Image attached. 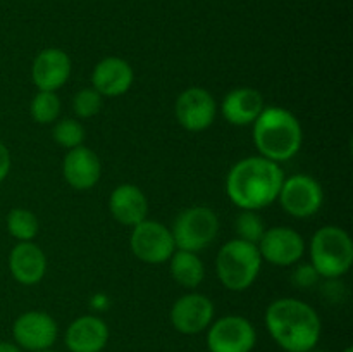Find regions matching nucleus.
<instances>
[{
	"instance_id": "obj_26",
	"label": "nucleus",
	"mask_w": 353,
	"mask_h": 352,
	"mask_svg": "<svg viewBox=\"0 0 353 352\" xmlns=\"http://www.w3.org/2000/svg\"><path fill=\"white\" fill-rule=\"evenodd\" d=\"M102 102L103 97L93 86H90V88H83L76 93L74 99H72V110L81 119H88V117L97 116L100 113Z\"/></svg>"
},
{
	"instance_id": "obj_32",
	"label": "nucleus",
	"mask_w": 353,
	"mask_h": 352,
	"mask_svg": "<svg viewBox=\"0 0 353 352\" xmlns=\"http://www.w3.org/2000/svg\"><path fill=\"white\" fill-rule=\"evenodd\" d=\"M307 352H324V351H314V349H312V351H307Z\"/></svg>"
},
{
	"instance_id": "obj_27",
	"label": "nucleus",
	"mask_w": 353,
	"mask_h": 352,
	"mask_svg": "<svg viewBox=\"0 0 353 352\" xmlns=\"http://www.w3.org/2000/svg\"><path fill=\"white\" fill-rule=\"evenodd\" d=\"M317 280H319V275L314 269L312 264H302L293 271L292 282L295 283L300 289H309V286L316 285Z\"/></svg>"
},
{
	"instance_id": "obj_11",
	"label": "nucleus",
	"mask_w": 353,
	"mask_h": 352,
	"mask_svg": "<svg viewBox=\"0 0 353 352\" xmlns=\"http://www.w3.org/2000/svg\"><path fill=\"white\" fill-rule=\"evenodd\" d=\"M59 328L54 317L43 311L23 313L12 326V335L21 349L30 352L47 351L57 340Z\"/></svg>"
},
{
	"instance_id": "obj_6",
	"label": "nucleus",
	"mask_w": 353,
	"mask_h": 352,
	"mask_svg": "<svg viewBox=\"0 0 353 352\" xmlns=\"http://www.w3.org/2000/svg\"><path fill=\"white\" fill-rule=\"evenodd\" d=\"M176 248L200 252L209 247L219 233V217L210 207H188L178 214L171 228Z\"/></svg>"
},
{
	"instance_id": "obj_5",
	"label": "nucleus",
	"mask_w": 353,
	"mask_h": 352,
	"mask_svg": "<svg viewBox=\"0 0 353 352\" xmlns=\"http://www.w3.org/2000/svg\"><path fill=\"white\" fill-rule=\"evenodd\" d=\"M261 266L262 257L257 245L240 238L226 242L219 248L216 259L217 276L231 292H243L252 286L257 280Z\"/></svg>"
},
{
	"instance_id": "obj_20",
	"label": "nucleus",
	"mask_w": 353,
	"mask_h": 352,
	"mask_svg": "<svg viewBox=\"0 0 353 352\" xmlns=\"http://www.w3.org/2000/svg\"><path fill=\"white\" fill-rule=\"evenodd\" d=\"M9 269L21 285H37L47 271V257L33 242H19L10 251Z\"/></svg>"
},
{
	"instance_id": "obj_25",
	"label": "nucleus",
	"mask_w": 353,
	"mask_h": 352,
	"mask_svg": "<svg viewBox=\"0 0 353 352\" xmlns=\"http://www.w3.org/2000/svg\"><path fill=\"white\" fill-rule=\"evenodd\" d=\"M234 230H236L240 240L257 245L264 235L265 224L257 214V211H241L234 221Z\"/></svg>"
},
{
	"instance_id": "obj_10",
	"label": "nucleus",
	"mask_w": 353,
	"mask_h": 352,
	"mask_svg": "<svg viewBox=\"0 0 353 352\" xmlns=\"http://www.w3.org/2000/svg\"><path fill=\"white\" fill-rule=\"evenodd\" d=\"M174 113L176 119L185 130L196 133L212 126L217 116V104L209 90L192 86L179 93Z\"/></svg>"
},
{
	"instance_id": "obj_21",
	"label": "nucleus",
	"mask_w": 353,
	"mask_h": 352,
	"mask_svg": "<svg viewBox=\"0 0 353 352\" xmlns=\"http://www.w3.org/2000/svg\"><path fill=\"white\" fill-rule=\"evenodd\" d=\"M169 266H171V275L174 282L185 289H196L205 278V268L196 252L176 248L174 254L169 259Z\"/></svg>"
},
{
	"instance_id": "obj_14",
	"label": "nucleus",
	"mask_w": 353,
	"mask_h": 352,
	"mask_svg": "<svg viewBox=\"0 0 353 352\" xmlns=\"http://www.w3.org/2000/svg\"><path fill=\"white\" fill-rule=\"evenodd\" d=\"M71 76V59L62 48H45L34 57L31 79L40 92H55Z\"/></svg>"
},
{
	"instance_id": "obj_8",
	"label": "nucleus",
	"mask_w": 353,
	"mask_h": 352,
	"mask_svg": "<svg viewBox=\"0 0 353 352\" xmlns=\"http://www.w3.org/2000/svg\"><path fill=\"white\" fill-rule=\"evenodd\" d=\"M130 244L133 254L147 264L168 262L176 251L171 230L164 224L150 219H145L133 226Z\"/></svg>"
},
{
	"instance_id": "obj_4",
	"label": "nucleus",
	"mask_w": 353,
	"mask_h": 352,
	"mask_svg": "<svg viewBox=\"0 0 353 352\" xmlns=\"http://www.w3.org/2000/svg\"><path fill=\"white\" fill-rule=\"evenodd\" d=\"M310 264L317 275L338 280L350 271L353 264V242L340 226H323L310 240Z\"/></svg>"
},
{
	"instance_id": "obj_31",
	"label": "nucleus",
	"mask_w": 353,
	"mask_h": 352,
	"mask_svg": "<svg viewBox=\"0 0 353 352\" xmlns=\"http://www.w3.org/2000/svg\"><path fill=\"white\" fill-rule=\"evenodd\" d=\"M37 352H55V351H50V349H47V351H37Z\"/></svg>"
},
{
	"instance_id": "obj_13",
	"label": "nucleus",
	"mask_w": 353,
	"mask_h": 352,
	"mask_svg": "<svg viewBox=\"0 0 353 352\" xmlns=\"http://www.w3.org/2000/svg\"><path fill=\"white\" fill-rule=\"evenodd\" d=\"M212 320L214 304L209 297L202 293H186L172 304L171 323L179 333H200L210 326Z\"/></svg>"
},
{
	"instance_id": "obj_15",
	"label": "nucleus",
	"mask_w": 353,
	"mask_h": 352,
	"mask_svg": "<svg viewBox=\"0 0 353 352\" xmlns=\"http://www.w3.org/2000/svg\"><path fill=\"white\" fill-rule=\"evenodd\" d=\"M62 175L74 190H90L99 183L102 175L99 155L85 145L71 148L62 162Z\"/></svg>"
},
{
	"instance_id": "obj_19",
	"label": "nucleus",
	"mask_w": 353,
	"mask_h": 352,
	"mask_svg": "<svg viewBox=\"0 0 353 352\" xmlns=\"http://www.w3.org/2000/svg\"><path fill=\"white\" fill-rule=\"evenodd\" d=\"M109 209L117 223L124 226H137L138 223L147 219V195L137 185L124 183V185L116 186L110 193Z\"/></svg>"
},
{
	"instance_id": "obj_9",
	"label": "nucleus",
	"mask_w": 353,
	"mask_h": 352,
	"mask_svg": "<svg viewBox=\"0 0 353 352\" xmlns=\"http://www.w3.org/2000/svg\"><path fill=\"white\" fill-rule=\"evenodd\" d=\"M257 342L255 328L247 317L231 316L219 317L210 323L207 333V345L210 352H250Z\"/></svg>"
},
{
	"instance_id": "obj_29",
	"label": "nucleus",
	"mask_w": 353,
	"mask_h": 352,
	"mask_svg": "<svg viewBox=\"0 0 353 352\" xmlns=\"http://www.w3.org/2000/svg\"><path fill=\"white\" fill-rule=\"evenodd\" d=\"M0 352H21V347L10 342H0Z\"/></svg>"
},
{
	"instance_id": "obj_1",
	"label": "nucleus",
	"mask_w": 353,
	"mask_h": 352,
	"mask_svg": "<svg viewBox=\"0 0 353 352\" xmlns=\"http://www.w3.org/2000/svg\"><path fill=\"white\" fill-rule=\"evenodd\" d=\"M285 173L278 162L262 155L238 161L226 178V193L241 211H259L278 200Z\"/></svg>"
},
{
	"instance_id": "obj_3",
	"label": "nucleus",
	"mask_w": 353,
	"mask_h": 352,
	"mask_svg": "<svg viewBox=\"0 0 353 352\" xmlns=\"http://www.w3.org/2000/svg\"><path fill=\"white\" fill-rule=\"evenodd\" d=\"M303 131L299 117L283 107H264L254 123V144L262 157L285 162L302 148Z\"/></svg>"
},
{
	"instance_id": "obj_28",
	"label": "nucleus",
	"mask_w": 353,
	"mask_h": 352,
	"mask_svg": "<svg viewBox=\"0 0 353 352\" xmlns=\"http://www.w3.org/2000/svg\"><path fill=\"white\" fill-rule=\"evenodd\" d=\"M10 171V152L6 145L0 141V183L7 178Z\"/></svg>"
},
{
	"instance_id": "obj_22",
	"label": "nucleus",
	"mask_w": 353,
	"mask_h": 352,
	"mask_svg": "<svg viewBox=\"0 0 353 352\" xmlns=\"http://www.w3.org/2000/svg\"><path fill=\"white\" fill-rule=\"evenodd\" d=\"M7 230L16 240L31 242L38 233V219L31 211L16 207L7 214Z\"/></svg>"
},
{
	"instance_id": "obj_2",
	"label": "nucleus",
	"mask_w": 353,
	"mask_h": 352,
	"mask_svg": "<svg viewBox=\"0 0 353 352\" xmlns=\"http://www.w3.org/2000/svg\"><path fill=\"white\" fill-rule=\"evenodd\" d=\"M265 328L286 352L312 351L321 337V320L312 306L299 299H278L265 311Z\"/></svg>"
},
{
	"instance_id": "obj_23",
	"label": "nucleus",
	"mask_w": 353,
	"mask_h": 352,
	"mask_svg": "<svg viewBox=\"0 0 353 352\" xmlns=\"http://www.w3.org/2000/svg\"><path fill=\"white\" fill-rule=\"evenodd\" d=\"M61 99L55 92H40L33 97L30 104V114L33 121L40 124H50L61 116Z\"/></svg>"
},
{
	"instance_id": "obj_30",
	"label": "nucleus",
	"mask_w": 353,
	"mask_h": 352,
	"mask_svg": "<svg viewBox=\"0 0 353 352\" xmlns=\"http://www.w3.org/2000/svg\"><path fill=\"white\" fill-rule=\"evenodd\" d=\"M343 352H353V349L352 347H347Z\"/></svg>"
},
{
	"instance_id": "obj_7",
	"label": "nucleus",
	"mask_w": 353,
	"mask_h": 352,
	"mask_svg": "<svg viewBox=\"0 0 353 352\" xmlns=\"http://www.w3.org/2000/svg\"><path fill=\"white\" fill-rule=\"evenodd\" d=\"M278 200L290 216L305 219L323 207L324 192L321 183L312 176L293 175L283 182Z\"/></svg>"
},
{
	"instance_id": "obj_17",
	"label": "nucleus",
	"mask_w": 353,
	"mask_h": 352,
	"mask_svg": "<svg viewBox=\"0 0 353 352\" xmlns=\"http://www.w3.org/2000/svg\"><path fill=\"white\" fill-rule=\"evenodd\" d=\"M109 340V328L99 316L76 317L65 331V345L71 352H100Z\"/></svg>"
},
{
	"instance_id": "obj_24",
	"label": "nucleus",
	"mask_w": 353,
	"mask_h": 352,
	"mask_svg": "<svg viewBox=\"0 0 353 352\" xmlns=\"http://www.w3.org/2000/svg\"><path fill=\"white\" fill-rule=\"evenodd\" d=\"M52 137L61 147L71 150V148L83 145V141H85V128L78 119L65 117V119H59L55 123Z\"/></svg>"
},
{
	"instance_id": "obj_16",
	"label": "nucleus",
	"mask_w": 353,
	"mask_h": 352,
	"mask_svg": "<svg viewBox=\"0 0 353 352\" xmlns=\"http://www.w3.org/2000/svg\"><path fill=\"white\" fill-rule=\"evenodd\" d=\"M134 79L130 62L121 57H105L95 66L92 72V86L102 97L124 95Z\"/></svg>"
},
{
	"instance_id": "obj_12",
	"label": "nucleus",
	"mask_w": 353,
	"mask_h": 352,
	"mask_svg": "<svg viewBox=\"0 0 353 352\" xmlns=\"http://www.w3.org/2000/svg\"><path fill=\"white\" fill-rule=\"evenodd\" d=\"M257 248L262 261H268L274 266H292L302 259L305 252V242L293 228L274 226L264 231Z\"/></svg>"
},
{
	"instance_id": "obj_18",
	"label": "nucleus",
	"mask_w": 353,
	"mask_h": 352,
	"mask_svg": "<svg viewBox=\"0 0 353 352\" xmlns=\"http://www.w3.org/2000/svg\"><path fill=\"white\" fill-rule=\"evenodd\" d=\"M264 107V97L259 90L241 86V88L231 90L224 97L223 104H221V113L230 124L248 126V124L255 123Z\"/></svg>"
}]
</instances>
